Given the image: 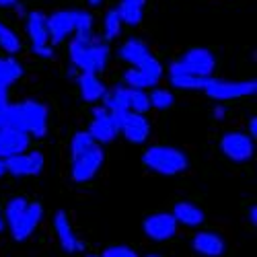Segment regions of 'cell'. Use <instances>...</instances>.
I'll list each match as a JSON object with an SVG mask.
<instances>
[{"label": "cell", "mask_w": 257, "mask_h": 257, "mask_svg": "<svg viewBox=\"0 0 257 257\" xmlns=\"http://www.w3.org/2000/svg\"><path fill=\"white\" fill-rule=\"evenodd\" d=\"M72 66L78 68V72H93L99 74L107 62H109V46L107 41L95 33L87 35H74L68 48Z\"/></svg>", "instance_id": "cell-1"}, {"label": "cell", "mask_w": 257, "mask_h": 257, "mask_svg": "<svg viewBox=\"0 0 257 257\" xmlns=\"http://www.w3.org/2000/svg\"><path fill=\"white\" fill-rule=\"evenodd\" d=\"M142 163L146 165V169H151L165 177L183 173L187 169L185 153H181L175 146H167V144H155L151 148H146L142 155Z\"/></svg>", "instance_id": "cell-2"}, {"label": "cell", "mask_w": 257, "mask_h": 257, "mask_svg": "<svg viewBox=\"0 0 257 257\" xmlns=\"http://www.w3.org/2000/svg\"><path fill=\"white\" fill-rule=\"evenodd\" d=\"M206 95L214 101H232L247 95H255L257 82L255 80H224V78H208Z\"/></svg>", "instance_id": "cell-3"}, {"label": "cell", "mask_w": 257, "mask_h": 257, "mask_svg": "<svg viewBox=\"0 0 257 257\" xmlns=\"http://www.w3.org/2000/svg\"><path fill=\"white\" fill-rule=\"evenodd\" d=\"M21 113V127L31 138H44L48 134V107L39 101L17 103Z\"/></svg>", "instance_id": "cell-4"}, {"label": "cell", "mask_w": 257, "mask_h": 257, "mask_svg": "<svg viewBox=\"0 0 257 257\" xmlns=\"http://www.w3.org/2000/svg\"><path fill=\"white\" fill-rule=\"evenodd\" d=\"M27 35L31 39L33 54L39 58H52L54 48L50 44V33H48V17L39 11L27 13Z\"/></svg>", "instance_id": "cell-5"}, {"label": "cell", "mask_w": 257, "mask_h": 257, "mask_svg": "<svg viewBox=\"0 0 257 257\" xmlns=\"http://www.w3.org/2000/svg\"><path fill=\"white\" fill-rule=\"evenodd\" d=\"M105 161V153L99 144H93L89 151H84L82 155L74 157L72 159V167H70V173H72V179L76 183H87L91 181Z\"/></svg>", "instance_id": "cell-6"}, {"label": "cell", "mask_w": 257, "mask_h": 257, "mask_svg": "<svg viewBox=\"0 0 257 257\" xmlns=\"http://www.w3.org/2000/svg\"><path fill=\"white\" fill-rule=\"evenodd\" d=\"M220 151L222 155L232 163H247L253 159L255 144L249 134L243 132H228L220 140Z\"/></svg>", "instance_id": "cell-7"}, {"label": "cell", "mask_w": 257, "mask_h": 257, "mask_svg": "<svg viewBox=\"0 0 257 257\" xmlns=\"http://www.w3.org/2000/svg\"><path fill=\"white\" fill-rule=\"evenodd\" d=\"M179 62L187 74H194L200 78H212V72L216 68V58H214V54L206 48L187 50Z\"/></svg>", "instance_id": "cell-8"}, {"label": "cell", "mask_w": 257, "mask_h": 257, "mask_svg": "<svg viewBox=\"0 0 257 257\" xmlns=\"http://www.w3.org/2000/svg\"><path fill=\"white\" fill-rule=\"evenodd\" d=\"M46 159L39 151H27L23 155H17L5 161L7 167V173L15 175V177H33L39 175L44 171Z\"/></svg>", "instance_id": "cell-9"}, {"label": "cell", "mask_w": 257, "mask_h": 257, "mask_svg": "<svg viewBox=\"0 0 257 257\" xmlns=\"http://www.w3.org/2000/svg\"><path fill=\"white\" fill-rule=\"evenodd\" d=\"M87 132H89V136L93 138V142L99 144V146H101V144L113 142V140L117 138V134H119L115 121L111 119L109 111H107L103 105H97L95 109H93V121H91V125H89Z\"/></svg>", "instance_id": "cell-10"}, {"label": "cell", "mask_w": 257, "mask_h": 257, "mask_svg": "<svg viewBox=\"0 0 257 257\" xmlns=\"http://www.w3.org/2000/svg\"><path fill=\"white\" fill-rule=\"evenodd\" d=\"M177 222L173 218V214L171 212H157V214H151L142 228H144V234L148 239H153V241H169V239H173L175 234H177Z\"/></svg>", "instance_id": "cell-11"}, {"label": "cell", "mask_w": 257, "mask_h": 257, "mask_svg": "<svg viewBox=\"0 0 257 257\" xmlns=\"http://www.w3.org/2000/svg\"><path fill=\"white\" fill-rule=\"evenodd\" d=\"M119 134H123V138L132 144H144L151 136V121L146 119V115L142 113H132L127 111L119 123H117Z\"/></svg>", "instance_id": "cell-12"}, {"label": "cell", "mask_w": 257, "mask_h": 257, "mask_svg": "<svg viewBox=\"0 0 257 257\" xmlns=\"http://www.w3.org/2000/svg\"><path fill=\"white\" fill-rule=\"evenodd\" d=\"M48 33L50 44L58 46L66 41L68 35L76 33V11H58L48 17Z\"/></svg>", "instance_id": "cell-13"}, {"label": "cell", "mask_w": 257, "mask_h": 257, "mask_svg": "<svg viewBox=\"0 0 257 257\" xmlns=\"http://www.w3.org/2000/svg\"><path fill=\"white\" fill-rule=\"evenodd\" d=\"M31 136L27 132L13 130V127H3L0 130V159L7 161L11 157L23 155L29 151Z\"/></svg>", "instance_id": "cell-14"}, {"label": "cell", "mask_w": 257, "mask_h": 257, "mask_svg": "<svg viewBox=\"0 0 257 257\" xmlns=\"http://www.w3.org/2000/svg\"><path fill=\"white\" fill-rule=\"evenodd\" d=\"M41 218H44V208H41V204L37 202H29L27 204V210L23 212V216H21L17 220L15 226H11V234L15 241H27L31 234L35 232V228L39 226Z\"/></svg>", "instance_id": "cell-15"}, {"label": "cell", "mask_w": 257, "mask_h": 257, "mask_svg": "<svg viewBox=\"0 0 257 257\" xmlns=\"http://www.w3.org/2000/svg\"><path fill=\"white\" fill-rule=\"evenodd\" d=\"M54 228H56V234H58V241H60L62 249L66 253L84 251V243L74 234L72 224H70V220L66 216V212H58L54 216Z\"/></svg>", "instance_id": "cell-16"}, {"label": "cell", "mask_w": 257, "mask_h": 257, "mask_svg": "<svg viewBox=\"0 0 257 257\" xmlns=\"http://www.w3.org/2000/svg\"><path fill=\"white\" fill-rule=\"evenodd\" d=\"M196 253L204 255V257H220L226 251V243L220 234L212 232V230H202L198 234H194V241H191Z\"/></svg>", "instance_id": "cell-17"}, {"label": "cell", "mask_w": 257, "mask_h": 257, "mask_svg": "<svg viewBox=\"0 0 257 257\" xmlns=\"http://www.w3.org/2000/svg\"><path fill=\"white\" fill-rule=\"evenodd\" d=\"M169 80H171V87L183 89V91H204L206 82H208V78H200V76H194V74H187L179 60L169 66Z\"/></svg>", "instance_id": "cell-18"}, {"label": "cell", "mask_w": 257, "mask_h": 257, "mask_svg": "<svg viewBox=\"0 0 257 257\" xmlns=\"http://www.w3.org/2000/svg\"><path fill=\"white\" fill-rule=\"evenodd\" d=\"M76 82H78V89H80V97L87 103H97L107 93L101 78L97 74H93V72H78Z\"/></svg>", "instance_id": "cell-19"}, {"label": "cell", "mask_w": 257, "mask_h": 257, "mask_svg": "<svg viewBox=\"0 0 257 257\" xmlns=\"http://www.w3.org/2000/svg\"><path fill=\"white\" fill-rule=\"evenodd\" d=\"M151 56L153 54H151V50H148V46L144 44L142 39H136V37L127 39L125 44L119 48V58L130 64V68H138L140 64L146 62Z\"/></svg>", "instance_id": "cell-20"}, {"label": "cell", "mask_w": 257, "mask_h": 257, "mask_svg": "<svg viewBox=\"0 0 257 257\" xmlns=\"http://www.w3.org/2000/svg\"><path fill=\"white\" fill-rule=\"evenodd\" d=\"M171 214H173L177 224H183V226H189V228H196L204 222V210L196 204H191V202H179Z\"/></svg>", "instance_id": "cell-21"}, {"label": "cell", "mask_w": 257, "mask_h": 257, "mask_svg": "<svg viewBox=\"0 0 257 257\" xmlns=\"http://www.w3.org/2000/svg\"><path fill=\"white\" fill-rule=\"evenodd\" d=\"M21 76H23V66H21L13 56L0 58V87L3 89L11 87V84L17 82Z\"/></svg>", "instance_id": "cell-22"}, {"label": "cell", "mask_w": 257, "mask_h": 257, "mask_svg": "<svg viewBox=\"0 0 257 257\" xmlns=\"http://www.w3.org/2000/svg\"><path fill=\"white\" fill-rule=\"evenodd\" d=\"M123 87L146 91V89L155 87V84H153V80L148 78L140 68H130V70H125V74H123Z\"/></svg>", "instance_id": "cell-23"}, {"label": "cell", "mask_w": 257, "mask_h": 257, "mask_svg": "<svg viewBox=\"0 0 257 257\" xmlns=\"http://www.w3.org/2000/svg\"><path fill=\"white\" fill-rule=\"evenodd\" d=\"M27 200L25 198H13L3 210H5V224H7V228H11V226H15L17 224V220L23 216V212L27 210Z\"/></svg>", "instance_id": "cell-24"}, {"label": "cell", "mask_w": 257, "mask_h": 257, "mask_svg": "<svg viewBox=\"0 0 257 257\" xmlns=\"http://www.w3.org/2000/svg\"><path fill=\"white\" fill-rule=\"evenodd\" d=\"M0 48H3L7 54H19V50H21V39H19V35L9 27V25H5L3 21H0Z\"/></svg>", "instance_id": "cell-25"}, {"label": "cell", "mask_w": 257, "mask_h": 257, "mask_svg": "<svg viewBox=\"0 0 257 257\" xmlns=\"http://www.w3.org/2000/svg\"><path fill=\"white\" fill-rule=\"evenodd\" d=\"M121 33V21L115 9L107 11L105 19H103V39L105 41H113L117 35Z\"/></svg>", "instance_id": "cell-26"}, {"label": "cell", "mask_w": 257, "mask_h": 257, "mask_svg": "<svg viewBox=\"0 0 257 257\" xmlns=\"http://www.w3.org/2000/svg\"><path fill=\"white\" fill-rule=\"evenodd\" d=\"M115 11H117V15H119L121 25H132V27H136V25H140V23H142L144 13H142V9H140V7H134V5L121 3Z\"/></svg>", "instance_id": "cell-27"}, {"label": "cell", "mask_w": 257, "mask_h": 257, "mask_svg": "<svg viewBox=\"0 0 257 257\" xmlns=\"http://www.w3.org/2000/svg\"><path fill=\"white\" fill-rule=\"evenodd\" d=\"M148 101H151V107H155V109H159V111H165V109H169V107L173 105L175 97L169 89L157 87V89H153L151 93H148Z\"/></svg>", "instance_id": "cell-28"}, {"label": "cell", "mask_w": 257, "mask_h": 257, "mask_svg": "<svg viewBox=\"0 0 257 257\" xmlns=\"http://www.w3.org/2000/svg\"><path fill=\"white\" fill-rule=\"evenodd\" d=\"M93 144H95V142H93V138L89 136V132H76V134L72 136V140H70V157L74 159V157L82 155L84 151H89Z\"/></svg>", "instance_id": "cell-29"}, {"label": "cell", "mask_w": 257, "mask_h": 257, "mask_svg": "<svg viewBox=\"0 0 257 257\" xmlns=\"http://www.w3.org/2000/svg\"><path fill=\"white\" fill-rule=\"evenodd\" d=\"M93 33V15L87 11H76V33L74 35H87Z\"/></svg>", "instance_id": "cell-30"}, {"label": "cell", "mask_w": 257, "mask_h": 257, "mask_svg": "<svg viewBox=\"0 0 257 257\" xmlns=\"http://www.w3.org/2000/svg\"><path fill=\"white\" fill-rule=\"evenodd\" d=\"M101 257H138V253L127 245H111L103 251Z\"/></svg>", "instance_id": "cell-31"}, {"label": "cell", "mask_w": 257, "mask_h": 257, "mask_svg": "<svg viewBox=\"0 0 257 257\" xmlns=\"http://www.w3.org/2000/svg\"><path fill=\"white\" fill-rule=\"evenodd\" d=\"M212 113H214V117H216V119H224L228 111H226V107H224L222 103H218L216 107H214V111H212Z\"/></svg>", "instance_id": "cell-32"}, {"label": "cell", "mask_w": 257, "mask_h": 257, "mask_svg": "<svg viewBox=\"0 0 257 257\" xmlns=\"http://www.w3.org/2000/svg\"><path fill=\"white\" fill-rule=\"evenodd\" d=\"M249 136H251V138L257 136V117H251V119H249Z\"/></svg>", "instance_id": "cell-33"}, {"label": "cell", "mask_w": 257, "mask_h": 257, "mask_svg": "<svg viewBox=\"0 0 257 257\" xmlns=\"http://www.w3.org/2000/svg\"><path fill=\"white\" fill-rule=\"evenodd\" d=\"M9 105V95H7V89L0 87V107H5Z\"/></svg>", "instance_id": "cell-34"}, {"label": "cell", "mask_w": 257, "mask_h": 257, "mask_svg": "<svg viewBox=\"0 0 257 257\" xmlns=\"http://www.w3.org/2000/svg\"><path fill=\"white\" fill-rule=\"evenodd\" d=\"M249 220H251V224H257V208L255 206L249 208Z\"/></svg>", "instance_id": "cell-35"}, {"label": "cell", "mask_w": 257, "mask_h": 257, "mask_svg": "<svg viewBox=\"0 0 257 257\" xmlns=\"http://www.w3.org/2000/svg\"><path fill=\"white\" fill-rule=\"evenodd\" d=\"M13 9H15V13H17L19 17H27V11H25V7H23V5H19V3H17Z\"/></svg>", "instance_id": "cell-36"}, {"label": "cell", "mask_w": 257, "mask_h": 257, "mask_svg": "<svg viewBox=\"0 0 257 257\" xmlns=\"http://www.w3.org/2000/svg\"><path fill=\"white\" fill-rule=\"evenodd\" d=\"M19 3V0H0V7L3 9H9V7H15Z\"/></svg>", "instance_id": "cell-37"}, {"label": "cell", "mask_w": 257, "mask_h": 257, "mask_svg": "<svg viewBox=\"0 0 257 257\" xmlns=\"http://www.w3.org/2000/svg\"><path fill=\"white\" fill-rule=\"evenodd\" d=\"M7 228V224H5V210H3V204H0V232H3Z\"/></svg>", "instance_id": "cell-38"}, {"label": "cell", "mask_w": 257, "mask_h": 257, "mask_svg": "<svg viewBox=\"0 0 257 257\" xmlns=\"http://www.w3.org/2000/svg\"><path fill=\"white\" fill-rule=\"evenodd\" d=\"M121 3H127V5H134V7H144V3H146V0H121Z\"/></svg>", "instance_id": "cell-39"}, {"label": "cell", "mask_w": 257, "mask_h": 257, "mask_svg": "<svg viewBox=\"0 0 257 257\" xmlns=\"http://www.w3.org/2000/svg\"><path fill=\"white\" fill-rule=\"evenodd\" d=\"M68 76H72V78H76V76H78V68H74V66H70V68H68Z\"/></svg>", "instance_id": "cell-40"}, {"label": "cell", "mask_w": 257, "mask_h": 257, "mask_svg": "<svg viewBox=\"0 0 257 257\" xmlns=\"http://www.w3.org/2000/svg\"><path fill=\"white\" fill-rule=\"evenodd\" d=\"M3 175H7V167H5V161L0 159V177H3Z\"/></svg>", "instance_id": "cell-41"}, {"label": "cell", "mask_w": 257, "mask_h": 257, "mask_svg": "<svg viewBox=\"0 0 257 257\" xmlns=\"http://www.w3.org/2000/svg\"><path fill=\"white\" fill-rule=\"evenodd\" d=\"M101 3H103V0H89V5H91V7H99Z\"/></svg>", "instance_id": "cell-42"}, {"label": "cell", "mask_w": 257, "mask_h": 257, "mask_svg": "<svg viewBox=\"0 0 257 257\" xmlns=\"http://www.w3.org/2000/svg\"><path fill=\"white\" fill-rule=\"evenodd\" d=\"M146 257H161V255H146Z\"/></svg>", "instance_id": "cell-43"}, {"label": "cell", "mask_w": 257, "mask_h": 257, "mask_svg": "<svg viewBox=\"0 0 257 257\" xmlns=\"http://www.w3.org/2000/svg\"><path fill=\"white\" fill-rule=\"evenodd\" d=\"M87 257H101V255H87Z\"/></svg>", "instance_id": "cell-44"}]
</instances>
